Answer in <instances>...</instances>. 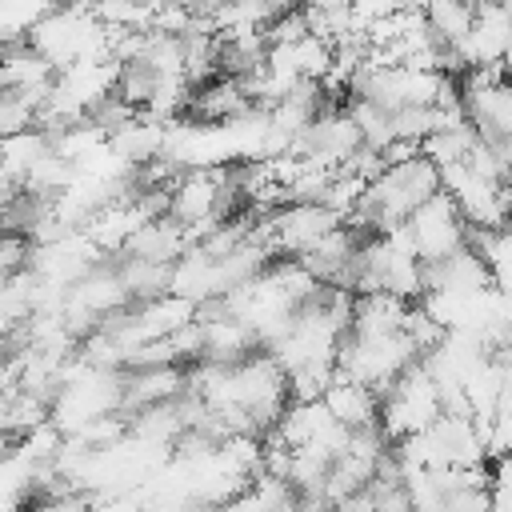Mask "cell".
Masks as SVG:
<instances>
[{"instance_id": "6", "label": "cell", "mask_w": 512, "mask_h": 512, "mask_svg": "<svg viewBox=\"0 0 512 512\" xmlns=\"http://www.w3.org/2000/svg\"><path fill=\"white\" fill-rule=\"evenodd\" d=\"M52 148V140L32 124V128H24V132H12V136H4L0 140V164L24 184V176H28V168L44 156Z\"/></svg>"}, {"instance_id": "5", "label": "cell", "mask_w": 512, "mask_h": 512, "mask_svg": "<svg viewBox=\"0 0 512 512\" xmlns=\"http://www.w3.org/2000/svg\"><path fill=\"white\" fill-rule=\"evenodd\" d=\"M412 300L388 292V288H376V292H356L352 300V332L360 336H380V332H400L404 324V312H408Z\"/></svg>"}, {"instance_id": "1", "label": "cell", "mask_w": 512, "mask_h": 512, "mask_svg": "<svg viewBox=\"0 0 512 512\" xmlns=\"http://www.w3.org/2000/svg\"><path fill=\"white\" fill-rule=\"evenodd\" d=\"M444 412L436 380L428 376V368L420 360H412L380 396V424L392 440H404L412 432H424L436 416Z\"/></svg>"}, {"instance_id": "3", "label": "cell", "mask_w": 512, "mask_h": 512, "mask_svg": "<svg viewBox=\"0 0 512 512\" xmlns=\"http://www.w3.org/2000/svg\"><path fill=\"white\" fill-rule=\"evenodd\" d=\"M188 248H192L188 228H184L176 216H168V212H164V216L144 220V224L128 236L124 256H140V260H156V264H176Z\"/></svg>"}, {"instance_id": "7", "label": "cell", "mask_w": 512, "mask_h": 512, "mask_svg": "<svg viewBox=\"0 0 512 512\" xmlns=\"http://www.w3.org/2000/svg\"><path fill=\"white\" fill-rule=\"evenodd\" d=\"M424 16L440 40L456 44L476 20V4L472 0H424Z\"/></svg>"}, {"instance_id": "2", "label": "cell", "mask_w": 512, "mask_h": 512, "mask_svg": "<svg viewBox=\"0 0 512 512\" xmlns=\"http://www.w3.org/2000/svg\"><path fill=\"white\" fill-rule=\"evenodd\" d=\"M404 224H408V232H412L416 252H420L424 264L428 260H444V256H452L456 248L468 244V220H464V212H460V204L452 200L448 188H440L436 196H428Z\"/></svg>"}, {"instance_id": "4", "label": "cell", "mask_w": 512, "mask_h": 512, "mask_svg": "<svg viewBox=\"0 0 512 512\" xmlns=\"http://www.w3.org/2000/svg\"><path fill=\"white\" fill-rule=\"evenodd\" d=\"M324 404L348 428H364V424H376L380 420V392L372 384L356 380V376H344V372H336V380L328 384Z\"/></svg>"}, {"instance_id": "9", "label": "cell", "mask_w": 512, "mask_h": 512, "mask_svg": "<svg viewBox=\"0 0 512 512\" xmlns=\"http://www.w3.org/2000/svg\"><path fill=\"white\" fill-rule=\"evenodd\" d=\"M64 4H72V0H48V8H64Z\"/></svg>"}, {"instance_id": "8", "label": "cell", "mask_w": 512, "mask_h": 512, "mask_svg": "<svg viewBox=\"0 0 512 512\" xmlns=\"http://www.w3.org/2000/svg\"><path fill=\"white\" fill-rule=\"evenodd\" d=\"M492 508H512V452L496 456V468H492Z\"/></svg>"}]
</instances>
